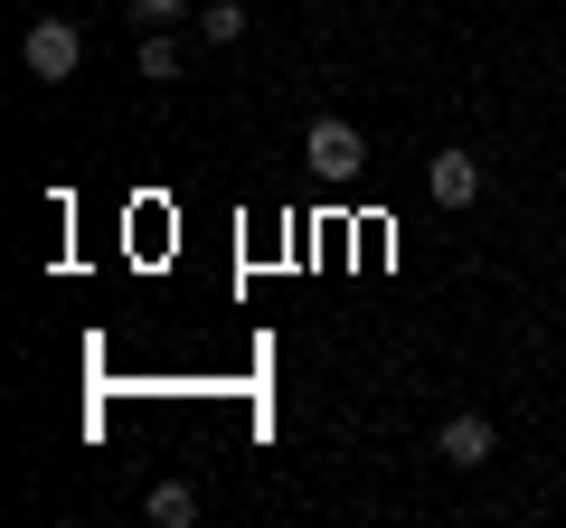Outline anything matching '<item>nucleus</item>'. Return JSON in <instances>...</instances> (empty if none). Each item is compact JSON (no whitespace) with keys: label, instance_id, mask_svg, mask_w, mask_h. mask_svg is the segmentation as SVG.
I'll return each instance as SVG.
<instances>
[{"label":"nucleus","instance_id":"obj_1","mask_svg":"<svg viewBox=\"0 0 566 528\" xmlns=\"http://www.w3.org/2000/svg\"><path fill=\"white\" fill-rule=\"evenodd\" d=\"M20 66H29L39 85H66V76L85 66V29H76V20H29V39H20Z\"/></svg>","mask_w":566,"mask_h":528},{"label":"nucleus","instance_id":"obj_8","mask_svg":"<svg viewBox=\"0 0 566 528\" xmlns=\"http://www.w3.org/2000/svg\"><path fill=\"white\" fill-rule=\"evenodd\" d=\"M133 20L142 29H180V20H199V0H133Z\"/></svg>","mask_w":566,"mask_h":528},{"label":"nucleus","instance_id":"obj_6","mask_svg":"<svg viewBox=\"0 0 566 528\" xmlns=\"http://www.w3.org/2000/svg\"><path fill=\"white\" fill-rule=\"evenodd\" d=\"M180 76V47H170V29H151V39H142V85H170Z\"/></svg>","mask_w":566,"mask_h":528},{"label":"nucleus","instance_id":"obj_3","mask_svg":"<svg viewBox=\"0 0 566 528\" xmlns=\"http://www.w3.org/2000/svg\"><path fill=\"white\" fill-rule=\"evenodd\" d=\"M491 415H444V434H434V463H453V472H482L491 463Z\"/></svg>","mask_w":566,"mask_h":528},{"label":"nucleus","instance_id":"obj_4","mask_svg":"<svg viewBox=\"0 0 566 528\" xmlns=\"http://www.w3.org/2000/svg\"><path fill=\"white\" fill-rule=\"evenodd\" d=\"M424 180H434V208H472L482 199V161H472V151H434Z\"/></svg>","mask_w":566,"mask_h":528},{"label":"nucleus","instance_id":"obj_2","mask_svg":"<svg viewBox=\"0 0 566 528\" xmlns=\"http://www.w3.org/2000/svg\"><path fill=\"white\" fill-rule=\"evenodd\" d=\"M303 161L322 170V180H359V161H368V142H359V123H340V114H322L303 133Z\"/></svg>","mask_w":566,"mask_h":528},{"label":"nucleus","instance_id":"obj_5","mask_svg":"<svg viewBox=\"0 0 566 528\" xmlns=\"http://www.w3.org/2000/svg\"><path fill=\"white\" fill-rule=\"evenodd\" d=\"M199 490H189V482H161V490H151V519H161V528H199Z\"/></svg>","mask_w":566,"mask_h":528},{"label":"nucleus","instance_id":"obj_7","mask_svg":"<svg viewBox=\"0 0 566 528\" xmlns=\"http://www.w3.org/2000/svg\"><path fill=\"white\" fill-rule=\"evenodd\" d=\"M199 29H208V47H227V39H245V10H237V0H208Z\"/></svg>","mask_w":566,"mask_h":528}]
</instances>
